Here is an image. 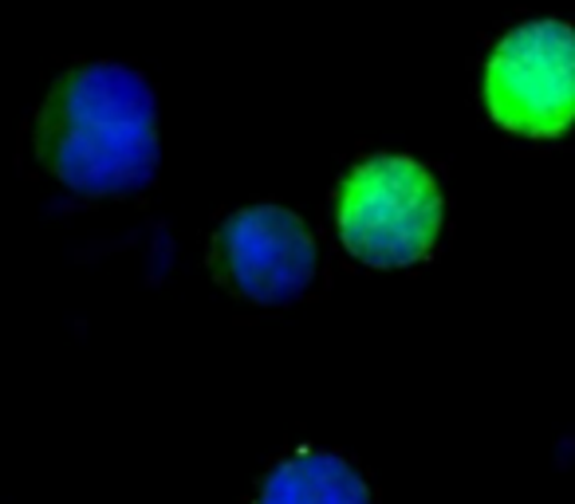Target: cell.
I'll list each match as a JSON object with an SVG mask.
<instances>
[{
    "label": "cell",
    "mask_w": 575,
    "mask_h": 504,
    "mask_svg": "<svg viewBox=\"0 0 575 504\" xmlns=\"http://www.w3.org/2000/svg\"><path fill=\"white\" fill-rule=\"evenodd\" d=\"M36 158L83 198H119L158 170V107L150 83L122 63H83L56 79L36 114Z\"/></svg>",
    "instance_id": "6da1fadb"
},
{
    "label": "cell",
    "mask_w": 575,
    "mask_h": 504,
    "mask_svg": "<svg viewBox=\"0 0 575 504\" xmlns=\"http://www.w3.org/2000/svg\"><path fill=\"white\" fill-rule=\"evenodd\" d=\"M340 236L371 269L422 261L442 233V190L414 158L375 154L355 165L340 190Z\"/></svg>",
    "instance_id": "7a4b0ae2"
},
{
    "label": "cell",
    "mask_w": 575,
    "mask_h": 504,
    "mask_svg": "<svg viewBox=\"0 0 575 504\" xmlns=\"http://www.w3.org/2000/svg\"><path fill=\"white\" fill-rule=\"evenodd\" d=\"M485 103L513 134H564L575 122V28L532 20L508 32L485 68Z\"/></svg>",
    "instance_id": "3957f363"
},
{
    "label": "cell",
    "mask_w": 575,
    "mask_h": 504,
    "mask_svg": "<svg viewBox=\"0 0 575 504\" xmlns=\"http://www.w3.org/2000/svg\"><path fill=\"white\" fill-rule=\"evenodd\" d=\"M213 269L253 304H292L315 280V241L296 213L253 205L218 229Z\"/></svg>",
    "instance_id": "277c9868"
},
{
    "label": "cell",
    "mask_w": 575,
    "mask_h": 504,
    "mask_svg": "<svg viewBox=\"0 0 575 504\" xmlns=\"http://www.w3.org/2000/svg\"><path fill=\"white\" fill-rule=\"evenodd\" d=\"M256 504H371V488L340 453L296 450L264 477Z\"/></svg>",
    "instance_id": "5b68a950"
}]
</instances>
